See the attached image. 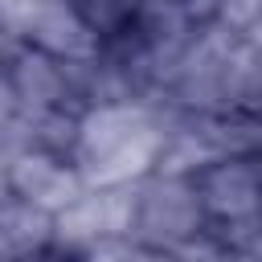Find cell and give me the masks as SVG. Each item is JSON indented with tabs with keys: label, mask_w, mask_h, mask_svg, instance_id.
<instances>
[{
	"label": "cell",
	"mask_w": 262,
	"mask_h": 262,
	"mask_svg": "<svg viewBox=\"0 0 262 262\" xmlns=\"http://www.w3.org/2000/svg\"><path fill=\"white\" fill-rule=\"evenodd\" d=\"M25 262H66V258H25Z\"/></svg>",
	"instance_id": "6da1fadb"
}]
</instances>
